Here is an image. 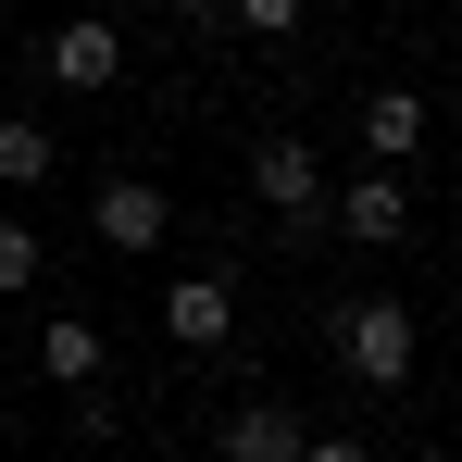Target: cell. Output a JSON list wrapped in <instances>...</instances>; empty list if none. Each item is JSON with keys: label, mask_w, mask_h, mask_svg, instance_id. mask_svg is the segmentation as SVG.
Returning <instances> with one entry per match:
<instances>
[{"label": "cell", "mask_w": 462, "mask_h": 462, "mask_svg": "<svg viewBox=\"0 0 462 462\" xmlns=\"http://www.w3.org/2000/svg\"><path fill=\"white\" fill-rule=\"evenodd\" d=\"M325 337H337V375L350 387H412V363H425V325H412V300H337L325 312Z\"/></svg>", "instance_id": "1"}, {"label": "cell", "mask_w": 462, "mask_h": 462, "mask_svg": "<svg viewBox=\"0 0 462 462\" xmlns=\"http://www.w3.org/2000/svg\"><path fill=\"white\" fill-rule=\"evenodd\" d=\"M250 200L288 237H325V151L312 138H250Z\"/></svg>", "instance_id": "2"}, {"label": "cell", "mask_w": 462, "mask_h": 462, "mask_svg": "<svg viewBox=\"0 0 462 462\" xmlns=\"http://www.w3.org/2000/svg\"><path fill=\"white\" fill-rule=\"evenodd\" d=\"M38 76L63 88V100H100V88L125 76V38H113L100 13H76V25H51V38H38Z\"/></svg>", "instance_id": "3"}, {"label": "cell", "mask_w": 462, "mask_h": 462, "mask_svg": "<svg viewBox=\"0 0 462 462\" xmlns=\"http://www.w3.org/2000/svg\"><path fill=\"white\" fill-rule=\"evenodd\" d=\"M88 237H100V250H162V237H175V200H162V175H100V200H88Z\"/></svg>", "instance_id": "4"}, {"label": "cell", "mask_w": 462, "mask_h": 462, "mask_svg": "<svg viewBox=\"0 0 462 462\" xmlns=\"http://www.w3.org/2000/svg\"><path fill=\"white\" fill-rule=\"evenodd\" d=\"M325 226H337V237H363V250H387V237L412 226V188H400V175H375V162H363V175H350V188H325Z\"/></svg>", "instance_id": "5"}, {"label": "cell", "mask_w": 462, "mask_h": 462, "mask_svg": "<svg viewBox=\"0 0 462 462\" xmlns=\"http://www.w3.org/2000/svg\"><path fill=\"white\" fill-rule=\"evenodd\" d=\"M162 337H175V350H226L237 337V288L226 275H175V288H162Z\"/></svg>", "instance_id": "6"}, {"label": "cell", "mask_w": 462, "mask_h": 462, "mask_svg": "<svg viewBox=\"0 0 462 462\" xmlns=\"http://www.w3.org/2000/svg\"><path fill=\"white\" fill-rule=\"evenodd\" d=\"M425 125H438V113H425L412 88H375V100H363V162H375V175H400V162L425 151Z\"/></svg>", "instance_id": "7"}, {"label": "cell", "mask_w": 462, "mask_h": 462, "mask_svg": "<svg viewBox=\"0 0 462 462\" xmlns=\"http://www.w3.org/2000/svg\"><path fill=\"white\" fill-rule=\"evenodd\" d=\"M300 438H312V425L288 412V400H237L213 450H226V462H300Z\"/></svg>", "instance_id": "8"}, {"label": "cell", "mask_w": 462, "mask_h": 462, "mask_svg": "<svg viewBox=\"0 0 462 462\" xmlns=\"http://www.w3.org/2000/svg\"><path fill=\"white\" fill-rule=\"evenodd\" d=\"M38 375L51 387H100V325H88V312H51V325H38Z\"/></svg>", "instance_id": "9"}, {"label": "cell", "mask_w": 462, "mask_h": 462, "mask_svg": "<svg viewBox=\"0 0 462 462\" xmlns=\"http://www.w3.org/2000/svg\"><path fill=\"white\" fill-rule=\"evenodd\" d=\"M51 175H63V138L38 113H0V188H51Z\"/></svg>", "instance_id": "10"}, {"label": "cell", "mask_w": 462, "mask_h": 462, "mask_svg": "<svg viewBox=\"0 0 462 462\" xmlns=\"http://www.w3.org/2000/svg\"><path fill=\"white\" fill-rule=\"evenodd\" d=\"M38 263H51L38 226H25V213H0V300H25V288H38Z\"/></svg>", "instance_id": "11"}, {"label": "cell", "mask_w": 462, "mask_h": 462, "mask_svg": "<svg viewBox=\"0 0 462 462\" xmlns=\"http://www.w3.org/2000/svg\"><path fill=\"white\" fill-rule=\"evenodd\" d=\"M312 0H226V25H250V38H300Z\"/></svg>", "instance_id": "12"}, {"label": "cell", "mask_w": 462, "mask_h": 462, "mask_svg": "<svg viewBox=\"0 0 462 462\" xmlns=\"http://www.w3.org/2000/svg\"><path fill=\"white\" fill-rule=\"evenodd\" d=\"M300 462H375L363 438H300Z\"/></svg>", "instance_id": "13"}, {"label": "cell", "mask_w": 462, "mask_h": 462, "mask_svg": "<svg viewBox=\"0 0 462 462\" xmlns=\"http://www.w3.org/2000/svg\"><path fill=\"white\" fill-rule=\"evenodd\" d=\"M162 13H175V25H200V38L226 25V0H162Z\"/></svg>", "instance_id": "14"}, {"label": "cell", "mask_w": 462, "mask_h": 462, "mask_svg": "<svg viewBox=\"0 0 462 462\" xmlns=\"http://www.w3.org/2000/svg\"><path fill=\"white\" fill-rule=\"evenodd\" d=\"M425 113H450V138H462V76H450V100H425Z\"/></svg>", "instance_id": "15"}, {"label": "cell", "mask_w": 462, "mask_h": 462, "mask_svg": "<svg viewBox=\"0 0 462 462\" xmlns=\"http://www.w3.org/2000/svg\"><path fill=\"white\" fill-rule=\"evenodd\" d=\"M450 200H462V188H450Z\"/></svg>", "instance_id": "16"}]
</instances>
